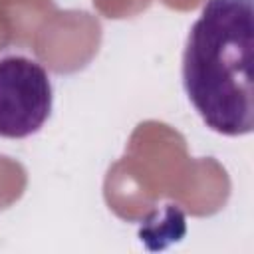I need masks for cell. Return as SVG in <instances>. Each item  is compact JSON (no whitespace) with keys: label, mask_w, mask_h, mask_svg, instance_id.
Wrapping results in <instances>:
<instances>
[{"label":"cell","mask_w":254,"mask_h":254,"mask_svg":"<svg viewBox=\"0 0 254 254\" xmlns=\"http://www.w3.org/2000/svg\"><path fill=\"white\" fill-rule=\"evenodd\" d=\"M252 0H206L183 50V87L202 123L224 137L254 129Z\"/></svg>","instance_id":"6da1fadb"},{"label":"cell","mask_w":254,"mask_h":254,"mask_svg":"<svg viewBox=\"0 0 254 254\" xmlns=\"http://www.w3.org/2000/svg\"><path fill=\"white\" fill-rule=\"evenodd\" d=\"M54 87L48 69L26 54H0V137L36 135L52 115Z\"/></svg>","instance_id":"7a4b0ae2"}]
</instances>
